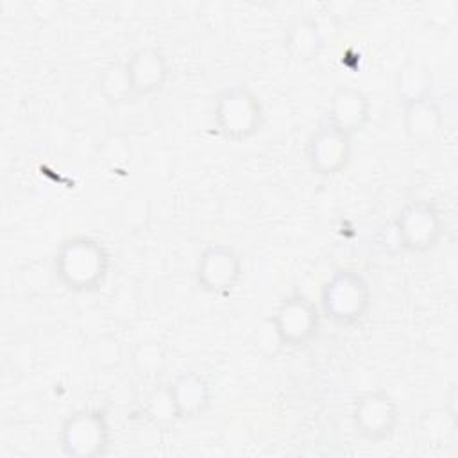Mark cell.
I'll list each match as a JSON object with an SVG mask.
<instances>
[{
    "instance_id": "cell-6",
    "label": "cell",
    "mask_w": 458,
    "mask_h": 458,
    "mask_svg": "<svg viewBox=\"0 0 458 458\" xmlns=\"http://www.w3.org/2000/svg\"><path fill=\"white\" fill-rule=\"evenodd\" d=\"M320 317L318 306L310 297L302 293L284 297L272 317L277 342L290 349L308 345L318 335Z\"/></svg>"
},
{
    "instance_id": "cell-11",
    "label": "cell",
    "mask_w": 458,
    "mask_h": 458,
    "mask_svg": "<svg viewBox=\"0 0 458 458\" xmlns=\"http://www.w3.org/2000/svg\"><path fill=\"white\" fill-rule=\"evenodd\" d=\"M166 392L175 420L197 419L204 415L211 404V386L208 379L195 370L179 374L166 385Z\"/></svg>"
},
{
    "instance_id": "cell-16",
    "label": "cell",
    "mask_w": 458,
    "mask_h": 458,
    "mask_svg": "<svg viewBox=\"0 0 458 458\" xmlns=\"http://www.w3.org/2000/svg\"><path fill=\"white\" fill-rule=\"evenodd\" d=\"M98 93L109 104H123L131 97H134L132 86L123 64H111L102 70V73L98 75Z\"/></svg>"
},
{
    "instance_id": "cell-13",
    "label": "cell",
    "mask_w": 458,
    "mask_h": 458,
    "mask_svg": "<svg viewBox=\"0 0 458 458\" xmlns=\"http://www.w3.org/2000/svg\"><path fill=\"white\" fill-rule=\"evenodd\" d=\"M403 127L404 134L419 145L435 141L444 129V111L438 100L433 95H429L420 100L404 104Z\"/></svg>"
},
{
    "instance_id": "cell-1",
    "label": "cell",
    "mask_w": 458,
    "mask_h": 458,
    "mask_svg": "<svg viewBox=\"0 0 458 458\" xmlns=\"http://www.w3.org/2000/svg\"><path fill=\"white\" fill-rule=\"evenodd\" d=\"M111 259L106 245L86 234L64 240L54 258L57 279L72 292L98 290L109 272Z\"/></svg>"
},
{
    "instance_id": "cell-14",
    "label": "cell",
    "mask_w": 458,
    "mask_h": 458,
    "mask_svg": "<svg viewBox=\"0 0 458 458\" xmlns=\"http://www.w3.org/2000/svg\"><path fill=\"white\" fill-rule=\"evenodd\" d=\"M433 77L429 68L419 59H408L395 73V93L404 106L413 100H420L431 95Z\"/></svg>"
},
{
    "instance_id": "cell-4",
    "label": "cell",
    "mask_w": 458,
    "mask_h": 458,
    "mask_svg": "<svg viewBox=\"0 0 458 458\" xmlns=\"http://www.w3.org/2000/svg\"><path fill=\"white\" fill-rule=\"evenodd\" d=\"M111 429L102 410H81L70 415L59 431V445L68 458H97L106 454Z\"/></svg>"
},
{
    "instance_id": "cell-5",
    "label": "cell",
    "mask_w": 458,
    "mask_h": 458,
    "mask_svg": "<svg viewBox=\"0 0 458 458\" xmlns=\"http://www.w3.org/2000/svg\"><path fill=\"white\" fill-rule=\"evenodd\" d=\"M395 233L404 250L428 252L438 245L444 234L442 213L431 200H410L395 216Z\"/></svg>"
},
{
    "instance_id": "cell-10",
    "label": "cell",
    "mask_w": 458,
    "mask_h": 458,
    "mask_svg": "<svg viewBox=\"0 0 458 458\" xmlns=\"http://www.w3.org/2000/svg\"><path fill=\"white\" fill-rule=\"evenodd\" d=\"M123 66L134 97H148L161 91L170 73L166 55L154 45H145L134 50Z\"/></svg>"
},
{
    "instance_id": "cell-8",
    "label": "cell",
    "mask_w": 458,
    "mask_h": 458,
    "mask_svg": "<svg viewBox=\"0 0 458 458\" xmlns=\"http://www.w3.org/2000/svg\"><path fill=\"white\" fill-rule=\"evenodd\" d=\"M399 406L385 390L369 392L352 406V424L356 431L370 442L390 438L399 426Z\"/></svg>"
},
{
    "instance_id": "cell-15",
    "label": "cell",
    "mask_w": 458,
    "mask_h": 458,
    "mask_svg": "<svg viewBox=\"0 0 458 458\" xmlns=\"http://www.w3.org/2000/svg\"><path fill=\"white\" fill-rule=\"evenodd\" d=\"M324 47L322 34L317 27V23L304 16L293 21L286 34V48L290 55L299 63H308L315 59Z\"/></svg>"
},
{
    "instance_id": "cell-9",
    "label": "cell",
    "mask_w": 458,
    "mask_h": 458,
    "mask_svg": "<svg viewBox=\"0 0 458 458\" xmlns=\"http://www.w3.org/2000/svg\"><path fill=\"white\" fill-rule=\"evenodd\" d=\"M352 136L331 123L320 125L308 141V161L313 174L331 177L340 174L351 161Z\"/></svg>"
},
{
    "instance_id": "cell-3",
    "label": "cell",
    "mask_w": 458,
    "mask_h": 458,
    "mask_svg": "<svg viewBox=\"0 0 458 458\" xmlns=\"http://www.w3.org/2000/svg\"><path fill=\"white\" fill-rule=\"evenodd\" d=\"M213 120L225 140L243 141L261 129L265 109L250 88L242 84L227 86L215 98Z\"/></svg>"
},
{
    "instance_id": "cell-7",
    "label": "cell",
    "mask_w": 458,
    "mask_h": 458,
    "mask_svg": "<svg viewBox=\"0 0 458 458\" xmlns=\"http://www.w3.org/2000/svg\"><path fill=\"white\" fill-rule=\"evenodd\" d=\"M243 274L240 254L227 243H209L195 267L197 284L208 293H229Z\"/></svg>"
},
{
    "instance_id": "cell-17",
    "label": "cell",
    "mask_w": 458,
    "mask_h": 458,
    "mask_svg": "<svg viewBox=\"0 0 458 458\" xmlns=\"http://www.w3.org/2000/svg\"><path fill=\"white\" fill-rule=\"evenodd\" d=\"M147 417L152 419L154 422L175 420L174 411H172V404H170V397H168V392H166V386H163L161 392H156L154 395L148 397Z\"/></svg>"
},
{
    "instance_id": "cell-2",
    "label": "cell",
    "mask_w": 458,
    "mask_h": 458,
    "mask_svg": "<svg viewBox=\"0 0 458 458\" xmlns=\"http://www.w3.org/2000/svg\"><path fill=\"white\" fill-rule=\"evenodd\" d=\"M372 304L367 277L356 268H340L322 284L320 315L340 327L358 324Z\"/></svg>"
},
{
    "instance_id": "cell-12",
    "label": "cell",
    "mask_w": 458,
    "mask_h": 458,
    "mask_svg": "<svg viewBox=\"0 0 458 458\" xmlns=\"http://www.w3.org/2000/svg\"><path fill=\"white\" fill-rule=\"evenodd\" d=\"M370 109V100L360 88L340 86L329 100L326 122L352 136L367 127Z\"/></svg>"
}]
</instances>
